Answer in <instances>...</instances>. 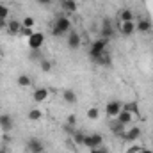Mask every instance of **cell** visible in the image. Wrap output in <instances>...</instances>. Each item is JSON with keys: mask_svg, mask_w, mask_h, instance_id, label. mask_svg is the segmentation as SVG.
<instances>
[{"mask_svg": "<svg viewBox=\"0 0 153 153\" xmlns=\"http://www.w3.org/2000/svg\"><path fill=\"white\" fill-rule=\"evenodd\" d=\"M70 30H71V22H70V18H66V16H59V18L55 20L53 27H52V36L61 38V36L68 34Z\"/></svg>", "mask_w": 153, "mask_h": 153, "instance_id": "6da1fadb", "label": "cell"}, {"mask_svg": "<svg viewBox=\"0 0 153 153\" xmlns=\"http://www.w3.org/2000/svg\"><path fill=\"white\" fill-rule=\"evenodd\" d=\"M107 45H109V39H96L93 45H91V48H89V57L94 61V59H98L102 53H105L107 52Z\"/></svg>", "mask_w": 153, "mask_h": 153, "instance_id": "7a4b0ae2", "label": "cell"}, {"mask_svg": "<svg viewBox=\"0 0 153 153\" xmlns=\"http://www.w3.org/2000/svg\"><path fill=\"white\" fill-rule=\"evenodd\" d=\"M84 146L89 148V150H94V148H100L103 146V137L102 134H85V139H84Z\"/></svg>", "mask_w": 153, "mask_h": 153, "instance_id": "3957f363", "label": "cell"}, {"mask_svg": "<svg viewBox=\"0 0 153 153\" xmlns=\"http://www.w3.org/2000/svg\"><path fill=\"white\" fill-rule=\"evenodd\" d=\"M121 111H123V103L117 102V100H111V102L105 105V114L109 116V117H112V119H116Z\"/></svg>", "mask_w": 153, "mask_h": 153, "instance_id": "277c9868", "label": "cell"}, {"mask_svg": "<svg viewBox=\"0 0 153 153\" xmlns=\"http://www.w3.org/2000/svg\"><path fill=\"white\" fill-rule=\"evenodd\" d=\"M114 27H112V22H111V18H103L102 20V29H100V34H102V38L103 39H111L114 36Z\"/></svg>", "mask_w": 153, "mask_h": 153, "instance_id": "5b68a950", "label": "cell"}, {"mask_svg": "<svg viewBox=\"0 0 153 153\" xmlns=\"http://www.w3.org/2000/svg\"><path fill=\"white\" fill-rule=\"evenodd\" d=\"M27 152L29 153H45V144L38 137H30L27 141Z\"/></svg>", "mask_w": 153, "mask_h": 153, "instance_id": "8992f818", "label": "cell"}, {"mask_svg": "<svg viewBox=\"0 0 153 153\" xmlns=\"http://www.w3.org/2000/svg\"><path fill=\"white\" fill-rule=\"evenodd\" d=\"M27 43L32 50H39L43 45H45V34L43 32H34L30 38H27Z\"/></svg>", "mask_w": 153, "mask_h": 153, "instance_id": "52a82bcc", "label": "cell"}, {"mask_svg": "<svg viewBox=\"0 0 153 153\" xmlns=\"http://www.w3.org/2000/svg\"><path fill=\"white\" fill-rule=\"evenodd\" d=\"M141 128L139 126H132V128H128L126 132H123L121 134V137L125 139V141H128V143H134V141H137L139 137H141Z\"/></svg>", "mask_w": 153, "mask_h": 153, "instance_id": "ba28073f", "label": "cell"}, {"mask_svg": "<svg viewBox=\"0 0 153 153\" xmlns=\"http://www.w3.org/2000/svg\"><path fill=\"white\" fill-rule=\"evenodd\" d=\"M22 29H23L22 20H9V22H7V27H5V30H7L11 36H20Z\"/></svg>", "mask_w": 153, "mask_h": 153, "instance_id": "9c48e42d", "label": "cell"}, {"mask_svg": "<svg viewBox=\"0 0 153 153\" xmlns=\"http://www.w3.org/2000/svg\"><path fill=\"white\" fill-rule=\"evenodd\" d=\"M152 29H153L152 20H148V18H143L135 23V30L141 32V34H148V32H152Z\"/></svg>", "mask_w": 153, "mask_h": 153, "instance_id": "30bf717a", "label": "cell"}, {"mask_svg": "<svg viewBox=\"0 0 153 153\" xmlns=\"http://www.w3.org/2000/svg\"><path fill=\"white\" fill-rule=\"evenodd\" d=\"M48 96H50V91H48L46 87H38V89L34 91V94H32V100H34L36 103H43V102L48 100Z\"/></svg>", "mask_w": 153, "mask_h": 153, "instance_id": "8fae6325", "label": "cell"}, {"mask_svg": "<svg viewBox=\"0 0 153 153\" xmlns=\"http://www.w3.org/2000/svg\"><path fill=\"white\" fill-rule=\"evenodd\" d=\"M13 126H14V121H13L11 116L9 114H2L0 116V128H2V132L9 134V132L13 130Z\"/></svg>", "mask_w": 153, "mask_h": 153, "instance_id": "7c38bea8", "label": "cell"}, {"mask_svg": "<svg viewBox=\"0 0 153 153\" xmlns=\"http://www.w3.org/2000/svg\"><path fill=\"white\" fill-rule=\"evenodd\" d=\"M80 45H82L80 34H78V32H70V34H68V46H70V50H78Z\"/></svg>", "mask_w": 153, "mask_h": 153, "instance_id": "4fadbf2b", "label": "cell"}, {"mask_svg": "<svg viewBox=\"0 0 153 153\" xmlns=\"http://www.w3.org/2000/svg\"><path fill=\"white\" fill-rule=\"evenodd\" d=\"M134 32H137V30H135V23H134V22H128V23H119V34H123L125 38L134 36Z\"/></svg>", "mask_w": 153, "mask_h": 153, "instance_id": "5bb4252c", "label": "cell"}, {"mask_svg": "<svg viewBox=\"0 0 153 153\" xmlns=\"http://www.w3.org/2000/svg\"><path fill=\"white\" fill-rule=\"evenodd\" d=\"M134 117H135V116L132 114V112H128V111H125V109H123V111H121V112L117 114V117H116V121H117L119 125L126 126V125H130V123L134 121Z\"/></svg>", "mask_w": 153, "mask_h": 153, "instance_id": "9a60e30c", "label": "cell"}, {"mask_svg": "<svg viewBox=\"0 0 153 153\" xmlns=\"http://www.w3.org/2000/svg\"><path fill=\"white\" fill-rule=\"evenodd\" d=\"M117 20L119 23H128V22H134V13L130 9H121L119 14H117Z\"/></svg>", "mask_w": 153, "mask_h": 153, "instance_id": "2e32d148", "label": "cell"}, {"mask_svg": "<svg viewBox=\"0 0 153 153\" xmlns=\"http://www.w3.org/2000/svg\"><path fill=\"white\" fill-rule=\"evenodd\" d=\"M62 98H64V102L66 103H76V93L73 91V89H64L62 91Z\"/></svg>", "mask_w": 153, "mask_h": 153, "instance_id": "e0dca14e", "label": "cell"}, {"mask_svg": "<svg viewBox=\"0 0 153 153\" xmlns=\"http://www.w3.org/2000/svg\"><path fill=\"white\" fill-rule=\"evenodd\" d=\"M61 5L68 13H76V0H61Z\"/></svg>", "mask_w": 153, "mask_h": 153, "instance_id": "ac0fdd59", "label": "cell"}, {"mask_svg": "<svg viewBox=\"0 0 153 153\" xmlns=\"http://www.w3.org/2000/svg\"><path fill=\"white\" fill-rule=\"evenodd\" d=\"M71 137H73V143H75L76 146H84V139H85V134H84V132L75 130V132L71 134Z\"/></svg>", "mask_w": 153, "mask_h": 153, "instance_id": "d6986e66", "label": "cell"}, {"mask_svg": "<svg viewBox=\"0 0 153 153\" xmlns=\"http://www.w3.org/2000/svg\"><path fill=\"white\" fill-rule=\"evenodd\" d=\"M16 82H18L20 87H29V85L32 84V78H30L29 75H25V73H22V75L16 78Z\"/></svg>", "mask_w": 153, "mask_h": 153, "instance_id": "ffe728a7", "label": "cell"}, {"mask_svg": "<svg viewBox=\"0 0 153 153\" xmlns=\"http://www.w3.org/2000/svg\"><path fill=\"white\" fill-rule=\"evenodd\" d=\"M94 62L100 64V66H109V64H111V55L105 52V53H102L98 59H94Z\"/></svg>", "mask_w": 153, "mask_h": 153, "instance_id": "44dd1931", "label": "cell"}, {"mask_svg": "<svg viewBox=\"0 0 153 153\" xmlns=\"http://www.w3.org/2000/svg\"><path fill=\"white\" fill-rule=\"evenodd\" d=\"M123 109H125V111H128V112H132L134 116H137V112H139V107H137V103H135V102L123 103Z\"/></svg>", "mask_w": 153, "mask_h": 153, "instance_id": "7402d4cb", "label": "cell"}, {"mask_svg": "<svg viewBox=\"0 0 153 153\" xmlns=\"http://www.w3.org/2000/svg\"><path fill=\"white\" fill-rule=\"evenodd\" d=\"M27 117H29L30 121H39V119H43V112H41L39 109H32V111H29Z\"/></svg>", "mask_w": 153, "mask_h": 153, "instance_id": "603a6c76", "label": "cell"}, {"mask_svg": "<svg viewBox=\"0 0 153 153\" xmlns=\"http://www.w3.org/2000/svg\"><path fill=\"white\" fill-rule=\"evenodd\" d=\"M22 25H23L25 29H34V25H36V20H34L32 16H25V18L22 20Z\"/></svg>", "mask_w": 153, "mask_h": 153, "instance_id": "cb8c5ba5", "label": "cell"}, {"mask_svg": "<svg viewBox=\"0 0 153 153\" xmlns=\"http://www.w3.org/2000/svg\"><path fill=\"white\" fill-rule=\"evenodd\" d=\"M100 117V111L96 109V107H91L89 111H87V119H91V121H96Z\"/></svg>", "mask_w": 153, "mask_h": 153, "instance_id": "d4e9b609", "label": "cell"}, {"mask_svg": "<svg viewBox=\"0 0 153 153\" xmlns=\"http://www.w3.org/2000/svg\"><path fill=\"white\" fill-rule=\"evenodd\" d=\"M0 18H2V20H7V18H9V9H7V5H4V4H0Z\"/></svg>", "mask_w": 153, "mask_h": 153, "instance_id": "484cf974", "label": "cell"}, {"mask_svg": "<svg viewBox=\"0 0 153 153\" xmlns=\"http://www.w3.org/2000/svg\"><path fill=\"white\" fill-rule=\"evenodd\" d=\"M66 125H68V126H71V128H75V126H76V116L75 114L68 116V117H66Z\"/></svg>", "mask_w": 153, "mask_h": 153, "instance_id": "4316f807", "label": "cell"}, {"mask_svg": "<svg viewBox=\"0 0 153 153\" xmlns=\"http://www.w3.org/2000/svg\"><path fill=\"white\" fill-rule=\"evenodd\" d=\"M41 70H43L45 73H48V71L52 70V62L46 61V59H43V61H41Z\"/></svg>", "mask_w": 153, "mask_h": 153, "instance_id": "83f0119b", "label": "cell"}, {"mask_svg": "<svg viewBox=\"0 0 153 153\" xmlns=\"http://www.w3.org/2000/svg\"><path fill=\"white\" fill-rule=\"evenodd\" d=\"M32 34H34V29H25V27H23L22 32H20V36H25V38H30Z\"/></svg>", "mask_w": 153, "mask_h": 153, "instance_id": "f1b7e54d", "label": "cell"}, {"mask_svg": "<svg viewBox=\"0 0 153 153\" xmlns=\"http://www.w3.org/2000/svg\"><path fill=\"white\" fill-rule=\"evenodd\" d=\"M141 150H143V146H139V144H134L132 148H128V152H126V153H141Z\"/></svg>", "mask_w": 153, "mask_h": 153, "instance_id": "f546056e", "label": "cell"}, {"mask_svg": "<svg viewBox=\"0 0 153 153\" xmlns=\"http://www.w3.org/2000/svg\"><path fill=\"white\" fill-rule=\"evenodd\" d=\"M91 153H109V152H107V148L100 146V148H94V150H91Z\"/></svg>", "mask_w": 153, "mask_h": 153, "instance_id": "4dcf8cb0", "label": "cell"}, {"mask_svg": "<svg viewBox=\"0 0 153 153\" xmlns=\"http://www.w3.org/2000/svg\"><path fill=\"white\" fill-rule=\"evenodd\" d=\"M36 2H38L39 5H50L52 4V0H36Z\"/></svg>", "mask_w": 153, "mask_h": 153, "instance_id": "1f68e13d", "label": "cell"}, {"mask_svg": "<svg viewBox=\"0 0 153 153\" xmlns=\"http://www.w3.org/2000/svg\"><path fill=\"white\" fill-rule=\"evenodd\" d=\"M5 27H7V22L0 18V30H2V29H5Z\"/></svg>", "mask_w": 153, "mask_h": 153, "instance_id": "d6a6232c", "label": "cell"}, {"mask_svg": "<svg viewBox=\"0 0 153 153\" xmlns=\"http://www.w3.org/2000/svg\"><path fill=\"white\" fill-rule=\"evenodd\" d=\"M141 153H153V150H148V148H143V150H141Z\"/></svg>", "mask_w": 153, "mask_h": 153, "instance_id": "836d02e7", "label": "cell"}, {"mask_svg": "<svg viewBox=\"0 0 153 153\" xmlns=\"http://www.w3.org/2000/svg\"><path fill=\"white\" fill-rule=\"evenodd\" d=\"M0 153H7V152H5V150H0Z\"/></svg>", "mask_w": 153, "mask_h": 153, "instance_id": "e575fe53", "label": "cell"}, {"mask_svg": "<svg viewBox=\"0 0 153 153\" xmlns=\"http://www.w3.org/2000/svg\"><path fill=\"white\" fill-rule=\"evenodd\" d=\"M0 59H2V48H0Z\"/></svg>", "mask_w": 153, "mask_h": 153, "instance_id": "d590c367", "label": "cell"}]
</instances>
